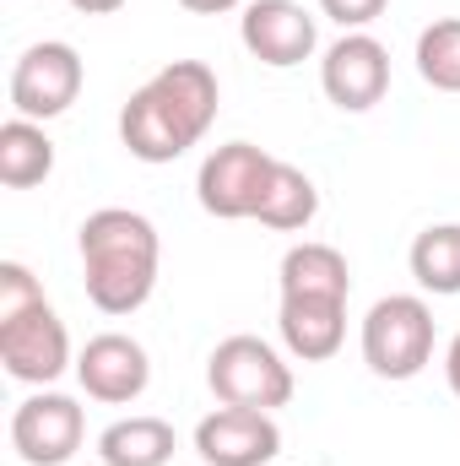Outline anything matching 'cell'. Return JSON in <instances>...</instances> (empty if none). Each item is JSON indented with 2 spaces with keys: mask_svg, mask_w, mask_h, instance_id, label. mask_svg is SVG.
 <instances>
[{
  "mask_svg": "<svg viewBox=\"0 0 460 466\" xmlns=\"http://www.w3.org/2000/svg\"><path fill=\"white\" fill-rule=\"evenodd\" d=\"M82 277L104 315H135L157 288V228L141 212L104 207L82 223Z\"/></svg>",
  "mask_w": 460,
  "mask_h": 466,
  "instance_id": "cell-1",
  "label": "cell"
},
{
  "mask_svg": "<svg viewBox=\"0 0 460 466\" xmlns=\"http://www.w3.org/2000/svg\"><path fill=\"white\" fill-rule=\"evenodd\" d=\"M434 358V309L417 293H390L363 320V363L379 380H412Z\"/></svg>",
  "mask_w": 460,
  "mask_h": 466,
  "instance_id": "cell-2",
  "label": "cell"
},
{
  "mask_svg": "<svg viewBox=\"0 0 460 466\" xmlns=\"http://www.w3.org/2000/svg\"><path fill=\"white\" fill-rule=\"evenodd\" d=\"M206 385L223 407H255V412H276L293 401V369L282 363V352L260 337H228L206 358Z\"/></svg>",
  "mask_w": 460,
  "mask_h": 466,
  "instance_id": "cell-3",
  "label": "cell"
},
{
  "mask_svg": "<svg viewBox=\"0 0 460 466\" xmlns=\"http://www.w3.org/2000/svg\"><path fill=\"white\" fill-rule=\"evenodd\" d=\"M82 82H87L82 55L71 44H60V38H44V44L22 49L16 71H11V109L22 119H38L44 125V119L65 115L76 104Z\"/></svg>",
  "mask_w": 460,
  "mask_h": 466,
  "instance_id": "cell-4",
  "label": "cell"
},
{
  "mask_svg": "<svg viewBox=\"0 0 460 466\" xmlns=\"http://www.w3.org/2000/svg\"><path fill=\"white\" fill-rule=\"evenodd\" d=\"M271 168H276V157L265 152V147H255V141H228V147H217L206 163H201V174H195V196H201V207L212 212V218H255V207H260V196H265V185H271Z\"/></svg>",
  "mask_w": 460,
  "mask_h": 466,
  "instance_id": "cell-5",
  "label": "cell"
},
{
  "mask_svg": "<svg viewBox=\"0 0 460 466\" xmlns=\"http://www.w3.org/2000/svg\"><path fill=\"white\" fill-rule=\"evenodd\" d=\"M87 440V418L71 396L38 390L11 412V451L27 466H65Z\"/></svg>",
  "mask_w": 460,
  "mask_h": 466,
  "instance_id": "cell-6",
  "label": "cell"
},
{
  "mask_svg": "<svg viewBox=\"0 0 460 466\" xmlns=\"http://www.w3.org/2000/svg\"><path fill=\"white\" fill-rule=\"evenodd\" d=\"M320 87L342 115H363L390 93V49L368 33H342L320 60Z\"/></svg>",
  "mask_w": 460,
  "mask_h": 466,
  "instance_id": "cell-7",
  "label": "cell"
},
{
  "mask_svg": "<svg viewBox=\"0 0 460 466\" xmlns=\"http://www.w3.org/2000/svg\"><path fill=\"white\" fill-rule=\"evenodd\" d=\"M0 363L11 380L22 385H55L65 369H71V337H65V320L38 304L16 320L0 326Z\"/></svg>",
  "mask_w": 460,
  "mask_h": 466,
  "instance_id": "cell-8",
  "label": "cell"
},
{
  "mask_svg": "<svg viewBox=\"0 0 460 466\" xmlns=\"http://www.w3.org/2000/svg\"><path fill=\"white\" fill-rule=\"evenodd\" d=\"M195 456L206 466H265L282 456V429L271 412L255 407H217L195 423Z\"/></svg>",
  "mask_w": 460,
  "mask_h": 466,
  "instance_id": "cell-9",
  "label": "cell"
},
{
  "mask_svg": "<svg viewBox=\"0 0 460 466\" xmlns=\"http://www.w3.org/2000/svg\"><path fill=\"white\" fill-rule=\"evenodd\" d=\"M238 38L260 66H276V71L304 66L320 44L315 16L298 0H249L244 16H238Z\"/></svg>",
  "mask_w": 460,
  "mask_h": 466,
  "instance_id": "cell-10",
  "label": "cell"
},
{
  "mask_svg": "<svg viewBox=\"0 0 460 466\" xmlns=\"http://www.w3.org/2000/svg\"><path fill=\"white\" fill-rule=\"evenodd\" d=\"M76 380H82V390H87L93 401L125 407V401H135V396L152 385V358H146V348H141L135 337L104 331V337H93V342L82 348Z\"/></svg>",
  "mask_w": 460,
  "mask_h": 466,
  "instance_id": "cell-11",
  "label": "cell"
},
{
  "mask_svg": "<svg viewBox=\"0 0 460 466\" xmlns=\"http://www.w3.org/2000/svg\"><path fill=\"white\" fill-rule=\"evenodd\" d=\"M119 141H125V152L130 157H141V163H174V157H185L195 141H190V130L174 119V109L157 98V87L146 82V87H135L130 93V104L119 109Z\"/></svg>",
  "mask_w": 460,
  "mask_h": 466,
  "instance_id": "cell-12",
  "label": "cell"
},
{
  "mask_svg": "<svg viewBox=\"0 0 460 466\" xmlns=\"http://www.w3.org/2000/svg\"><path fill=\"white\" fill-rule=\"evenodd\" d=\"M276 326H282V342L293 358L325 363V358H336L346 337V299H282Z\"/></svg>",
  "mask_w": 460,
  "mask_h": 466,
  "instance_id": "cell-13",
  "label": "cell"
},
{
  "mask_svg": "<svg viewBox=\"0 0 460 466\" xmlns=\"http://www.w3.org/2000/svg\"><path fill=\"white\" fill-rule=\"evenodd\" d=\"M157 98L174 109V119L190 130V141H201L217 119V104H223V87H217V71L201 66V60H174L152 76Z\"/></svg>",
  "mask_w": 460,
  "mask_h": 466,
  "instance_id": "cell-14",
  "label": "cell"
},
{
  "mask_svg": "<svg viewBox=\"0 0 460 466\" xmlns=\"http://www.w3.org/2000/svg\"><path fill=\"white\" fill-rule=\"evenodd\" d=\"M352 277H346V255L336 244H293L282 255V299H346Z\"/></svg>",
  "mask_w": 460,
  "mask_h": 466,
  "instance_id": "cell-15",
  "label": "cell"
},
{
  "mask_svg": "<svg viewBox=\"0 0 460 466\" xmlns=\"http://www.w3.org/2000/svg\"><path fill=\"white\" fill-rule=\"evenodd\" d=\"M55 168V141L44 136L38 119H5L0 125V185L5 190H33Z\"/></svg>",
  "mask_w": 460,
  "mask_h": 466,
  "instance_id": "cell-16",
  "label": "cell"
},
{
  "mask_svg": "<svg viewBox=\"0 0 460 466\" xmlns=\"http://www.w3.org/2000/svg\"><path fill=\"white\" fill-rule=\"evenodd\" d=\"M315 212H320L315 179H309L304 168H293V163L276 157L271 185H265V196H260V207H255V223H265V228H276V233H298V228L315 223Z\"/></svg>",
  "mask_w": 460,
  "mask_h": 466,
  "instance_id": "cell-17",
  "label": "cell"
},
{
  "mask_svg": "<svg viewBox=\"0 0 460 466\" xmlns=\"http://www.w3.org/2000/svg\"><path fill=\"white\" fill-rule=\"evenodd\" d=\"M104 466H168L174 456V429L163 418H119L98 434Z\"/></svg>",
  "mask_w": 460,
  "mask_h": 466,
  "instance_id": "cell-18",
  "label": "cell"
},
{
  "mask_svg": "<svg viewBox=\"0 0 460 466\" xmlns=\"http://www.w3.org/2000/svg\"><path fill=\"white\" fill-rule=\"evenodd\" d=\"M412 277L423 293H460V223H434L412 244Z\"/></svg>",
  "mask_w": 460,
  "mask_h": 466,
  "instance_id": "cell-19",
  "label": "cell"
},
{
  "mask_svg": "<svg viewBox=\"0 0 460 466\" xmlns=\"http://www.w3.org/2000/svg\"><path fill=\"white\" fill-rule=\"evenodd\" d=\"M417 76L439 93H460V16H439L417 33Z\"/></svg>",
  "mask_w": 460,
  "mask_h": 466,
  "instance_id": "cell-20",
  "label": "cell"
},
{
  "mask_svg": "<svg viewBox=\"0 0 460 466\" xmlns=\"http://www.w3.org/2000/svg\"><path fill=\"white\" fill-rule=\"evenodd\" d=\"M38 304H44L38 277L22 260H0V326L16 320V315H27V309H38Z\"/></svg>",
  "mask_w": 460,
  "mask_h": 466,
  "instance_id": "cell-21",
  "label": "cell"
},
{
  "mask_svg": "<svg viewBox=\"0 0 460 466\" xmlns=\"http://www.w3.org/2000/svg\"><path fill=\"white\" fill-rule=\"evenodd\" d=\"M385 5H390V0H320V11H325L336 27H346V33H363Z\"/></svg>",
  "mask_w": 460,
  "mask_h": 466,
  "instance_id": "cell-22",
  "label": "cell"
},
{
  "mask_svg": "<svg viewBox=\"0 0 460 466\" xmlns=\"http://www.w3.org/2000/svg\"><path fill=\"white\" fill-rule=\"evenodd\" d=\"M185 11H201V16H223V11H233V5H244V0H179Z\"/></svg>",
  "mask_w": 460,
  "mask_h": 466,
  "instance_id": "cell-23",
  "label": "cell"
},
{
  "mask_svg": "<svg viewBox=\"0 0 460 466\" xmlns=\"http://www.w3.org/2000/svg\"><path fill=\"white\" fill-rule=\"evenodd\" d=\"M71 5H76L82 16H109V11H119V5H125V0H71Z\"/></svg>",
  "mask_w": 460,
  "mask_h": 466,
  "instance_id": "cell-24",
  "label": "cell"
},
{
  "mask_svg": "<svg viewBox=\"0 0 460 466\" xmlns=\"http://www.w3.org/2000/svg\"><path fill=\"white\" fill-rule=\"evenodd\" d=\"M445 374H450V390L460 396V337L450 342V358H445Z\"/></svg>",
  "mask_w": 460,
  "mask_h": 466,
  "instance_id": "cell-25",
  "label": "cell"
}]
</instances>
